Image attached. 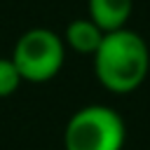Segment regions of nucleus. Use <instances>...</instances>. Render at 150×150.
<instances>
[{
    "instance_id": "obj_1",
    "label": "nucleus",
    "mask_w": 150,
    "mask_h": 150,
    "mask_svg": "<svg viewBox=\"0 0 150 150\" xmlns=\"http://www.w3.org/2000/svg\"><path fill=\"white\" fill-rule=\"evenodd\" d=\"M94 73L108 91L131 94L150 73V49L145 40L129 28L105 33L94 52Z\"/></svg>"
},
{
    "instance_id": "obj_2",
    "label": "nucleus",
    "mask_w": 150,
    "mask_h": 150,
    "mask_svg": "<svg viewBox=\"0 0 150 150\" xmlns=\"http://www.w3.org/2000/svg\"><path fill=\"white\" fill-rule=\"evenodd\" d=\"M124 138L127 127L122 115L101 103L75 110L63 129L66 150H122Z\"/></svg>"
},
{
    "instance_id": "obj_3",
    "label": "nucleus",
    "mask_w": 150,
    "mask_h": 150,
    "mask_svg": "<svg viewBox=\"0 0 150 150\" xmlns=\"http://www.w3.org/2000/svg\"><path fill=\"white\" fill-rule=\"evenodd\" d=\"M12 61L23 82H49L66 61V42L52 28H30L16 40Z\"/></svg>"
},
{
    "instance_id": "obj_4",
    "label": "nucleus",
    "mask_w": 150,
    "mask_h": 150,
    "mask_svg": "<svg viewBox=\"0 0 150 150\" xmlns=\"http://www.w3.org/2000/svg\"><path fill=\"white\" fill-rule=\"evenodd\" d=\"M134 0H87V16L103 33L127 28Z\"/></svg>"
},
{
    "instance_id": "obj_5",
    "label": "nucleus",
    "mask_w": 150,
    "mask_h": 150,
    "mask_svg": "<svg viewBox=\"0 0 150 150\" xmlns=\"http://www.w3.org/2000/svg\"><path fill=\"white\" fill-rule=\"evenodd\" d=\"M103 35H105V33H103L89 16H84V19H73V21L66 26L63 42H66L70 49H75L77 54H91V56H94V52L98 49Z\"/></svg>"
},
{
    "instance_id": "obj_6",
    "label": "nucleus",
    "mask_w": 150,
    "mask_h": 150,
    "mask_svg": "<svg viewBox=\"0 0 150 150\" xmlns=\"http://www.w3.org/2000/svg\"><path fill=\"white\" fill-rule=\"evenodd\" d=\"M21 82H23V80H21V75H19L12 56H9V59H0V98L12 96V94L19 89Z\"/></svg>"
}]
</instances>
